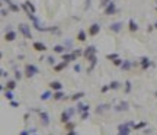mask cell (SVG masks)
<instances>
[{"mask_svg":"<svg viewBox=\"0 0 157 135\" xmlns=\"http://www.w3.org/2000/svg\"><path fill=\"white\" fill-rule=\"evenodd\" d=\"M32 48H34L35 51H39V52L47 51V47H45V44H42V42H39V41L34 42V44H32Z\"/></svg>","mask_w":157,"mask_h":135,"instance_id":"obj_12","label":"cell"},{"mask_svg":"<svg viewBox=\"0 0 157 135\" xmlns=\"http://www.w3.org/2000/svg\"><path fill=\"white\" fill-rule=\"evenodd\" d=\"M89 116H90V113H89V112H83V113H80V118H81L83 121H86Z\"/></svg>","mask_w":157,"mask_h":135,"instance_id":"obj_37","label":"cell"},{"mask_svg":"<svg viewBox=\"0 0 157 135\" xmlns=\"http://www.w3.org/2000/svg\"><path fill=\"white\" fill-rule=\"evenodd\" d=\"M80 70H81V67H80V64H74V71H76V73H79Z\"/></svg>","mask_w":157,"mask_h":135,"instance_id":"obj_44","label":"cell"},{"mask_svg":"<svg viewBox=\"0 0 157 135\" xmlns=\"http://www.w3.org/2000/svg\"><path fill=\"white\" fill-rule=\"evenodd\" d=\"M132 125L134 122H125V124L118 125V135H129L132 131Z\"/></svg>","mask_w":157,"mask_h":135,"instance_id":"obj_1","label":"cell"},{"mask_svg":"<svg viewBox=\"0 0 157 135\" xmlns=\"http://www.w3.org/2000/svg\"><path fill=\"white\" fill-rule=\"evenodd\" d=\"M76 110H77V109H74V107H68V109L63 110L61 116H60V121H61L63 124H67V122H70V118L76 113Z\"/></svg>","mask_w":157,"mask_h":135,"instance_id":"obj_2","label":"cell"},{"mask_svg":"<svg viewBox=\"0 0 157 135\" xmlns=\"http://www.w3.org/2000/svg\"><path fill=\"white\" fill-rule=\"evenodd\" d=\"M115 110H116V112H124V110H128L129 109V105H128V102H119L115 107H114Z\"/></svg>","mask_w":157,"mask_h":135,"instance_id":"obj_11","label":"cell"},{"mask_svg":"<svg viewBox=\"0 0 157 135\" xmlns=\"http://www.w3.org/2000/svg\"><path fill=\"white\" fill-rule=\"evenodd\" d=\"M38 73H39V68L35 66V64H26V66H25V76H26L28 79L34 77L35 74H38Z\"/></svg>","mask_w":157,"mask_h":135,"instance_id":"obj_3","label":"cell"},{"mask_svg":"<svg viewBox=\"0 0 157 135\" xmlns=\"http://www.w3.org/2000/svg\"><path fill=\"white\" fill-rule=\"evenodd\" d=\"M53 99H54V100H63V99H66V94H64L63 90H57V92H54V94H53Z\"/></svg>","mask_w":157,"mask_h":135,"instance_id":"obj_15","label":"cell"},{"mask_svg":"<svg viewBox=\"0 0 157 135\" xmlns=\"http://www.w3.org/2000/svg\"><path fill=\"white\" fill-rule=\"evenodd\" d=\"M53 94H54V93H53L51 90H47V92L41 93V96H39V97H41V100H44V102H45V100H50V99H53Z\"/></svg>","mask_w":157,"mask_h":135,"instance_id":"obj_17","label":"cell"},{"mask_svg":"<svg viewBox=\"0 0 157 135\" xmlns=\"http://www.w3.org/2000/svg\"><path fill=\"white\" fill-rule=\"evenodd\" d=\"M9 15V10H6V9H2V16H7Z\"/></svg>","mask_w":157,"mask_h":135,"instance_id":"obj_46","label":"cell"},{"mask_svg":"<svg viewBox=\"0 0 157 135\" xmlns=\"http://www.w3.org/2000/svg\"><path fill=\"white\" fill-rule=\"evenodd\" d=\"M128 29H129L131 32H137V31H138V25H137V22H135L134 19H129V20H128Z\"/></svg>","mask_w":157,"mask_h":135,"instance_id":"obj_16","label":"cell"},{"mask_svg":"<svg viewBox=\"0 0 157 135\" xmlns=\"http://www.w3.org/2000/svg\"><path fill=\"white\" fill-rule=\"evenodd\" d=\"M154 96H156V97H157V90H156V93H154Z\"/></svg>","mask_w":157,"mask_h":135,"instance_id":"obj_51","label":"cell"},{"mask_svg":"<svg viewBox=\"0 0 157 135\" xmlns=\"http://www.w3.org/2000/svg\"><path fill=\"white\" fill-rule=\"evenodd\" d=\"M115 13H116V3L115 2H111L103 9V15L105 16H111V15H115Z\"/></svg>","mask_w":157,"mask_h":135,"instance_id":"obj_5","label":"cell"},{"mask_svg":"<svg viewBox=\"0 0 157 135\" xmlns=\"http://www.w3.org/2000/svg\"><path fill=\"white\" fill-rule=\"evenodd\" d=\"M19 135H31V131L29 129H23V131L19 132Z\"/></svg>","mask_w":157,"mask_h":135,"instance_id":"obj_41","label":"cell"},{"mask_svg":"<svg viewBox=\"0 0 157 135\" xmlns=\"http://www.w3.org/2000/svg\"><path fill=\"white\" fill-rule=\"evenodd\" d=\"M66 135H79V134H77V131H74V129H70V131H67Z\"/></svg>","mask_w":157,"mask_h":135,"instance_id":"obj_42","label":"cell"},{"mask_svg":"<svg viewBox=\"0 0 157 135\" xmlns=\"http://www.w3.org/2000/svg\"><path fill=\"white\" fill-rule=\"evenodd\" d=\"M106 58H108V60H112V61H114V60H116V58H119V55L114 52V54H108V55H106Z\"/></svg>","mask_w":157,"mask_h":135,"instance_id":"obj_36","label":"cell"},{"mask_svg":"<svg viewBox=\"0 0 157 135\" xmlns=\"http://www.w3.org/2000/svg\"><path fill=\"white\" fill-rule=\"evenodd\" d=\"M84 96H86V93H84V92H77V93H74L73 96H71V97H70V99H71V100H73V102H77V100L83 99V97H84Z\"/></svg>","mask_w":157,"mask_h":135,"instance_id":"obj_19","label":"cell"},{"mask_svg":"<svg viewBox=\"0 0 157 135\" xmlns=\"http://www.w3.org/2000/svg\"><path fill=\"white\" fill-rule=\"evenodd\" d=\"M32 135H37V134H32Z\"/></svg>","mask_w":157,"mask_h":135,"instance_id":"obj_54","label":"cell"},{"mask_svg":"<svg viewBox=\"0 0 157 135\" xmlns=\"http://www.w3.org/2000/svg\"><path fill=\"white\" fill-rule=\"evenodd\" d=\"M18 29H19V32H20V33H22L23 36H25L26 39H32V33H31V26H28L26 23H20Z\"/></svg>","mask_w":157,"mask_h":135,"instance_id":"obj_4","label":"cell"},{"mask_svg":"<svg viewBox=\"0 0 157 135\" xmlns=\"http://www.w3.org/2000/svg\"><path fill=\"white\" fill-rule=\"evenodd\" d=\"M2 2H3V3H7V6H9V5L12 3V2H10V0H2Z\"/></svg>","mask_w":157,"mask_h":135,"instance_id":"obj_50","label":"cell"},{"mask_svg":"<svg viewBox=\"0 0 157 135\" xmlns=\"http://www.w3.org/2000/svg\"><path fill=\"white\" fill-rule=\"evenodd\" d=\"M89 36H96L99 32H101V25L99 23H92V25L89 26Z\"/></svg>","mask_w":157,"mask_h":135,"instance_id":"obj_8","label":"cell"},{"mask_svg":"<svg viewBox=\"0 0 157 135\" xmlns=\"http://www.w3.org/2000/svg\"><path fill=\"white\" fill-rule=\"evenodd\" d=\"M147 126V122H140V124H134V125H132V131H140V129H144V128H146Z\"/></svg>","mask_w":157,"mask_h":135,"instance_id":"obj_23","label":"cell"},{"mask_svg":"<svg viewBox=\"0 0 157 135\" xmlns=\"http://www.w3.org/2000/svg\"><path fill=\"white\" fill-rule=\"evenodd\" d=\"M89 61H90V67L87 68V71L90 73V71H93V68L96 67V64H98V57L95 55V57H92V58H90Z\"/></svg>","mask_w":157,"mask_h":135,"instance_id":"obj_24","label":"cell"},{"mask_svg":"<svg viewBox=\"0 0 157 135\" xmlns=\"http://www.w3.org/2000/svg\"><path fill=\"white\" fill-rule=\"evenodd\" d=\"M111 2H112V0H101V2H99V6H101L102 9H105V7H106L108 5H109Z\"/></svg>","mask_w":157,"mask_h":135,"instance_id":"obj_33","label":"cell"},{"mask_svg":"<svg viewBox=\"0 0 157 135\" xmlns=\"http://www.w3.org/2000/svg\"><path fill=\"white\" fill-rule=\"evenodd\" d=\"M22 79V73L20 71H16L15 73V80H20Z\"/></svg>","mask_w":157,"mask_h":135,"instance_id":"obj_40","label":"cell"},{"mask_svg":"<svg viewBox=\"0 0 157 135\" xmlns=\"http://www.w3.org/2000/svg\"><path fill=\"white\" fill-rule=\"evenodd\" d=\"M96 52H98V50H96V47L90 45V47H87V48H84L83 55H84V58H86V60H90L92 57H95V55H96Z\"/></svg>","mask_w":157,"mask_h":135,"instance_id":"obj_6","label":"cell"},{"mask_svg":"<svg viewBox=\"0 0 157 135\" xmlns=\"http://www.w3.org/2000/svg\"><path fill=\"white\" fill-rule=\"evenodd\" d=\"M10 106H12V107H18V106H19V103H18L16 100H10Z\"/></svg>","mask_w":157,"mask_h":135,"instance_id":"obj_43","label":"cell"},{"mask_svg":"<svg viewBox=\"0 0 157 135\" xmlns=\"http://www.w3.org/2000/svg\"><path fill=\"white\" fill-rule=\"evenodd\" d=\"M150 66H151V61H150L148 58H146V57H143V58H141V68H143V70H147Z\"/></svg>","mask_w":157,"mask_h":135,"instance_id":"obj_20","label":"cell"},{"mask_svg":"<svg viewBox=\"0 0 157 135\" xmlns=\"http://www.w3.org/2000/svg\"><path fill=\"white\" fill-rule=\"evenodd\" d=\"M90 3H92V0H86V6H84V9H89V7H90Z\"/></svg>","mask_w":157,"mask_h":135,"instance_id":"obj_47","label":"cell"},{"mask_svg":"<svg viewBox=\"0 0 157 135\" xmlns=\"http://www.w3.org/2000/svg\"><path fill=\"white\" fill-rule=\"evenodd\" d=\"M106 109H109V105H99L98 109H96V113H101V112H103V110H106Z\"/></svg>","mask_w":157,"mask_h":135,"instance_id":"obj_30","label":"cell"},{"mask_svg":"<svg viewBox=\"0 0 157 135\" xmlns=\"http://www.w3.org/2000/svg\"><path fill=\"white\" fill-rule=\"evenodd\" d=\"M5 39H6L7 42L15 41V39H16V32L12 31L10 28H7V31H6V33H5Z\"/></svg>","mask_w":157,"mask_h":135,"instance_id":"obj_9","label":"cell"},{"mask_svg":"<svg viewBox=\"0 0 157 135\" xmlns=\"http://www.w3.org/2000/svg\"><path fill=\"white\" fill-rule=\"evenodd\" d=\"M25 5H26V7L32 12V13H35V12H37V7H35V6H34V3H31L29 0H28V2H25Z\"/></svg>","mask_w":157,"mask_h":135,"instance_id":"obj_31","label":"cell"},{"mask_svg":"<svg viewBox=\"0 0 157 135\" xmlns=\"http://www.w3.org/2000/svg\"><path fill=\"white\" fill-rule=\"evenodd\" d=\"M5 97L10 102V100H13V97H15V96H13V93H12V90H7V89H6V92H5Z\"/></svg>","mask_w":157,"mask_h":135,"instance_id":"obj_29","label":"cell"},{"mask_svg":"<svg viewBox=\"0 0 157 135\" xmlns=\"http://www.w3.org/2000/svg\"><path fill=\"white\" fill-rule=\"evenodd\" d=\"M77 60V57L73 54V52H64L63 54V61H67V63H70V61H76Z\"/></svg>","mask_w":157,"mask_h":135,"instance_id":"obj_14","label":"cell"},{"mask_svg":"<svg viewBox=\"0 0 157 135\" xmlns=\"http://www.w3.org/2000/svg\"><path fill=\"white\" fill-rule=\"evenodd\" d=\"M131 89H132L131 81H125V93H129V92H131Z\"/></svg>","mask_w":157,"mask_h":135,"instance_id":"obj_35","label":"cell"},{"mask_svg":"<svg viewBox=\"0 0 157 135\" xmlns=\"http://www.w3.org/2000/svg\"><path fill=\"white\" fill-rule=\"evenodd\" d=\"M154 28H157V23H154Z\"/></svg>","mask_w":157,"mask_h":135,"instance_id":"obj_52","label":"cell"},{"mask_svg":"<svg viewBox=\"0 0 157 135\" xmlns=\"http://www.w3.org/2000/svg\"><path fill=\"white\" fill-rule=\"evenodd\" d=\"M54 52L55 54H64V51H66V47L64 45H54Z\"/></svg>","mask_w":157,"mask_h":135,"instance_id":"obj_27","label":"cell"},{"mask_svg":"<svg viewBox=\"0 0 157 135\" xmlns=\"http://www.w3.org/2000/svg\"><path fill=\"white\" fill-rule=\"evenodd\" d=\"M122 26H124L122 22H114V23H111V25H109V29H111L114 33H118V32H121Z\"/></svg>","mask_w":157,"mask_h":135,"instance_id":"obj_10","label":"cell"},{"mask_svg":"<svg viewBox=\"0 0 157 135\" xmlns=\"http://www.w3.org/2000/svg\"><path fill=\"white\" fill-rule=\"evenodd\" d=\"M67 66H68V63H67V61H63V63H60V64L54 66V71H55V73H60L63 68H66Z\"/></svg>","mask_w":157,"mask_h":135,"instance_id":"obj_22","label":"cell"},{"mask_svg":"<svg viewBox=\"0 0 157 135\" xmlns=\"http://www.w3.org/2000/svg\"><path fill=\"white\" fill-rule=\"evenodd\" d=\"M77 112H80V113H83V112H89V109H90V106L89 105H84V103H77Z\"/></svg>","mask_w":157,"mask_h":135,"instance_id":"obj_18","label":"cell"},{"mask_svg":"<svg viewBox=\"0 0 157 135\" xmlns=\"http://www.w3.org/2000/svg\"><path fill=\"white\" fill-rule=\"evenodd\" d=\"M48 86H50V89L54 90V92H57V90H63V84L60 83V81H51Z\"/></svg>","mask_w":157,"mask_h":135,"instance_id":"obj_13","label":"cell"},{"mask_svg":"<svg viewBox=\"0 0 157 135\" xmlns=\"http://www.w3.org/2000/svg\"><path fill=\"white\" fill-rule=\"evenodd\" d=\"M108 90H109V86H103V87H102V90H101V92H102V93H106Z\"/></svg>","mask_w":157,"mask_h":135,"instance_id":"obj_45","label":"cell"},{"mask_svg":"<svg viewBox=\"0 0 157 135\" xmlns=\"http://www.w3.org/2000/svg\"><path fill=\"white\" fill-rule=\"evenodd\" d=\"M6 76H7V73L5 70H2V77H6Z\"/></svg>","mask_w":157,"mask_h":135,"instance_id":"obj_48","label":"cell"},{"mask_svg":"<svg viewBox=\"0 0 157 135\" xmlns=\"http://www.w3.org/2000/svg\"><path fill=\"white\" fill-rule=\"evenodd\" d=\"M6 89L7 90H15L16 89V80H7L6 81Z\"/></svg>","mask_w":157,"mask_h":135,"instance_id":"obj_26","label":"cell"},{"mask_svg":"<svg viewBox=\"0 0 157 135\" xmlns=\"http://www.w3.org/2000/svg\"><path fill=\"white\" fill-rule=\"evenodd\" d=\"M47 60H48V64H51V66H55V60H54V57H48Z\"/></svg>","mask_w":157,"mask_h":135,"instance_id":"obj_39","label":"cell"},{"mask_svg":"<svg viewBox=\"0 0 157 135\" xmlns=\"http://www.w3.org/2000/svg\"><path fill=\"white\" fill-rule=\"evenodd\" d=\"M71 52H73V54H74L76 57H80V55L83 54V51H81V50H73V51H71Z\"/></svg>","mask_w":157,"mask_h":135,"instance_id":"obj_38","label":"cell"},{"mask_svg":"<svg viewBox=\"0 0 157 135\" xmlns=\"http://www.w3.org/2000/svg\"><path fill=\"white\" fill-rule=\"evenodd\" d=\"M119 87H121V83L116 81V80H114V81L109 83V89H111V90H118Z\"/></svg>","mask_w":157,"mask_h":135,"instance_id":"obj_28","label":"cell"},{"mask_svg":"<svg viewBox=\"0 0 157 135\" xmlns=\"http://www.w3.org/2000/svg\"><path fill=\"white\" fill-rule=\"evenodd\" d=\"M86 38H87V33H86V31H79V33H77V39L80 41V42H84L86 41Z\"/></svg>","mask_w":157,"mask_h":135,"instance_id":"obj_25","label":"cell"},{"mask_svg":"<svg viewBox=\"0 0 157 135\" xmlns=\"http://www.w3.org/2000/svg\"><path fill=\"white\" fill-rule=\"evenodd\" d=\"M9 10L10 12H19V6L16 3H10L9 5Z\"/></svg>","mask_w":157,"mask_h":135,"instance_id":"obj_32","label":"cell"},{"mask_svg":"<svg viewBox=\"0 0 157 135\" xmlns=\"http://www.w3.org/2000/svg\"><path fill=\"white\" fill-rule=\"evenodd\" d=\"M156 10H157V6H156Z\"/></svg>","mask_w":157,"mask_h":135,"instance_id":"obj_55","label":"cell"},{"mask_svg":"<svg viewBox=\"0 0 157 135\" xmlns=\"http://www.w3.org/2000/svg\"><path fill=\"white\" fill-rule=\"evenodd\" d=\"M112 63H114V66H116V67H121V66H122V63H124V60L116 58V60H114V61H112Z\"/></svg>","mask_w":157,"mask_h":135,"instance_id":"obj_34","label":"cell"},{"mask_svg":"<svg viewBox=\"0 0 157 135\" xmlns=\"http://www.w3.org/2000/svg\"><path fill=\"white\" fill-rule=\"evenodd\" d=\"M48 135H54V134H48Z\"/></svg>","mask_w":157,"mask_h":135,"instance_id":"obj_53","label":"cell"},{"mask_svg":"<svg viewBox=\"0 0 157 135\" xmlns=\"http://www.w3.org/2000/svg\"><path fill=\"white\" fill-rule=\"evenodd\" d=\"M38 113H39V119H41V124L42 126H48L50 125V115H48L45 110H38Z\"/></svg>","mask_w":157,"mask_h":135,"instance_id":"obj_7","label":"cell"},{"mask_svg":"<svg viewBox=\"0 0 157 135\" xmlns=\"http://www.w3.org/2000/svg\"><path fill=\"white\" fill-rule=\"evenodd\" d=\"M132 66H134V64H132V61H129V60H124V63H122V66H121V68H122L124 71H128V70H131Z\"/></svg>","mask_w":157,"mask_h":135,"instance_id":"obj_21","label":"cell"},{"mask_svg":"<svg viewBox=\"0 0 157 135\" xmlns=\"http://www.w3.org/2000/svg\"><path fill=\"white\" fill-rule=\"evenodd\" d=\"M29 131H31V134H37V129H35V128H31Z\"/></svg>","mask_w":157,"mask_h":135,"instance_id":"obj_49","label":"cell"}]
</instances>
